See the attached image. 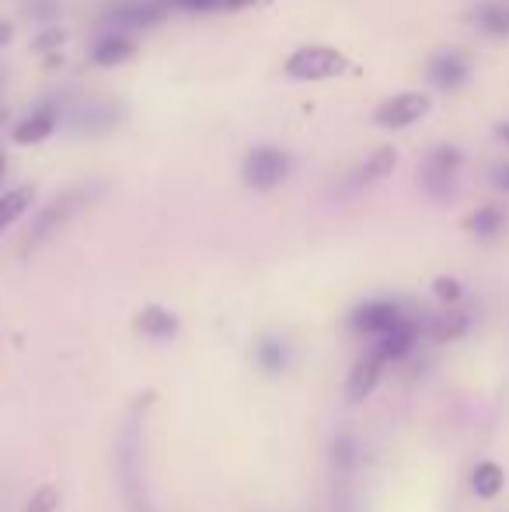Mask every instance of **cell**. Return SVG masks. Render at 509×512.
<instances>
[{
    "label": "cell",
    "mask_w": 509,
    "mask_h": 512,
    "mask_svg": "<svg viewBox=\"0 0 509 512\" xmlns=\"http://www.w3.org/2000/svg\"><path fill=\"white\" fill-rule=\"evenodd\" d=\"M140 460H143V422H140V405H136L123 436H119V471H123V488L133 512H150L147 492H143Z\"/></svg>",
    "instance_id": "obj_1"
},
{
    "label": "cell",
    "mask_w": 509,
    "mask_h": 512,
    "mask_svg": "<svg viewBox=\"0 0 509 512\" xmlns=\"http://www.w3.org/2000/svg\"><path fill=\"white\" fill-rule=\"evenodd\" d=\"M95 199V189L91 185H77V189H67L63 196H56L53 203L42 209L39 216H35L32 230H28V248H39V244H46L49 237L56 234V230H63L70 220H74L77 213H81L84 206Z\"/></svg>",
    "instance_id": "obj_2"
},
{
    "label": "cell",
    "mask_w": 509,
    "mask_h": 512,
    "mask_svg": "<svg viewBox=\"0 0 509 512\" xmlns=\"http://www.w3.org/2000/svg\"><path fill=\"white\" fill-rule=\"evenodd\" d=\"M346 70L349 60L332 46H300L286 56V77L290 81H332Z\"/></svg>",
    "instance_id": "obj_3"
},
{
    "label": "cell",
    "mask_w": 509,
    "mask_h": 512,
    "mask_svg": "<svg viewBox=\"0 0 509 512\" xmlns=\"http://www.w3.org/2000/svg\"><path fill=\"white\" fill-rule=\"evenodd\" d=\"M461 168H464V154L457 147H450V143H440V147L429 150L419 168V182H422V189H426V196H433V199L454 196Z\"/></svg>",
    "instance_id": "obj_4"
},
{
    "label": "cell",
    "mask_w": 509,
    "mask_h": 512,
    "mask_svg": "<svg viewBox=\"0 0 509 512\" xmlns=\"http://www.w3.org/2000/svg\"><path fill=\"white\" fill-rule=\"evenodd\" d=\"M293 171V161L286 150L279 147H255L252 154L245 157V168H241V175H245V185L255 192H269L276 189V185H283L286 178H290Z\"/></svg>",
    "instance_id": "obj_5"
},
{
    "label": "cell",
    "mask_w": 509,
    "mask_h": 512,
    "mask_svg": "<svg viewBox=\"0 0 509 512\" xmlns=\"http://www.w3.org/2000/svg\"><path fill=\"white\" fill-rule=\"evenodd\" d=\"M429 115V98L419 95V91H401V95L387 98V102L377 105L374 122L381 129H408L419 119Z\"/></svg>",
    "instance_id": "obj_6"
},
{
    "label": "cell",
    "mask_w": 509,
    "mask_h": 512,
    "mask_svg": "<svg viewBox=\"0 0 509 512\" xmlns=\"http://www.w3.org/2000/svg\"><path fill=\"white\" fill-rule=\"evenodd\" d=\"M401 321H405V317H401V310L394 307V304H387V300H374V304L356 307L353 317H349L353 331H360V335H370V338H384L387 331H394Z\"/></svg>",
    "instance_id": "obj_7"
},
{
    "label": "cell",
    "mask_w": 509,
    "mask_h": 512,
    "mask_svg": "<svg viewBox=\"0 0 509 512\" xmlns=\"http://www.w3.org/2000/svg\"><path fill=\"white\" fill-rule=\"evenodd\" d=\"M164 11H168L164 0H116L105 18L119 28H150L164 18Z\"/></svg>",
    "instance_id": "obj_8"
},
{
    "label": "cell",
    "mask_w": 509,
    "mask_h": 512,
    "mask_svg": "<svg viewBox=\"0 0 509 512\" xmlns=\"http://www.w3.org/2000/svg\"><path fill=\"white\" fill-rule=\"evenodd\" d=\"M429 81L436 84V88H461L464 81H468V56L457 53V49H447V53H436L433 60H429Z\"/></svg>",
    "instance_id": "obj_9"
},
{
    "label": "cell",
    "mask_w": 509,
    "mask_h": 512,
    "mask_svg": "<svg viewBox=\"0 0 509 512\" xmlns=\"http://www.w3.org/2000/svg\"><path fill=\"white\" fill-rule=\"evenodd\" d=\"M381 373H384V359L377 356V352H370V356H363L360 363L353 366V373H349V384H346V394L349 401H363L374 394V387L381 384Z\"/></svg>",
    "instance_id": "obj_10"
},
{
    "label": "cell",
    "mask_w": 509,
    "mask_h": 512,
    "mask_svg": "<svg viewBox=\"0 0 509 512\" xmlns=\"http://www.w3.org/2000/svg\"><path fill=\"white\" fill-rule=\"evenodd\" d=\"M415 338H419V328H415L412 321H401L394 331H387L384 338H377L374 352L384 359V363H401V359L415 349Z\"/></svg>",
    "instance_id": "obj_11"
},
{
    "label": "cell",
    "mask_w": 509,
    "mask_h": 512,
    "mask_svg": "<svg viewBox=\"0 0 509 512\" xmlns=\"http://www.w3.org/2000/svg\"><path fill=\"white\" fill-rule=\"evenodd\" d=\"M133 53H136L133 35L109 32V35H102V39L95 42V49H91V60H95V67H119V63H126Z\"/></svg>",
    "instance_id": "obj_12"
},
{
    "label": "cell",
    "mask_w": 509,
    "mask_h": 512,
    "mask_svg": "<svg viewBox=\"0 0 509 512\" xmlns=\"http://www.w3.org/2000/svg\"><path fill=\"white\" fill-rule=\"evenodd\" d=\"M136 328L143 331L147 338H154V342H168V338L178 335V317L171 314L168 307H143L140 314H136Z\"/></svg>",
    "instance_id": "obj_13"
},
{
    "label": "cell",
    "mask_w": 509,
    "mask_h": 512,
    "mask_svg": "<svg viewBox=\"0 0 509 512\" xmlns=\"http://www.w3.org/2000/svg\"><path fill=\"white\" fill-rule=\"evenodd\" d=\"M56 129V108L46 105L39 108V112H32L28 119L18 122V129H14V143H21V147H28V143H42L49 140Z\"/></svg>",
    "instance_id": "obj_14"
},
{
    "label": "cell",
    "mask_w": 509,
    "mask_h": 512,
    "mask_svg": "<svg viewBox=\"0 0 509 512\" xmlns=\"http://www.w3.org/2000/svg\"><path fill=\"white\" fill-rule=\"evenodd\" d=\"M394 161H398V154H394L391 147H381L374 157H367V161L360 164V171L353 175V189H363V185H374L387 178L394 171Z\"/></svg>",
    "instance_id": "obj_15"
},
{
    "label": "cell",
    "mask_w": 509,
    "mask_h": 512,
    "mask_svg": "<svg viewBox=\"0 0 509 512\" xmlns=\"http://www.w3.org/2000/svg\"><path fill=\"white\" fill-rule=\"evenodd\" d=\"M506 485V474L499 464H492V460H482V464L471 471V488H475L478 499H496L499 492H503Z\"/></svg>",
    "instance_id": "obj_16"
},
{
    "label": "cell",
    "mask_w": 509,
    "mask_h": 512,
    "mask_svg": "<svg viewBox=\"0 0 509 512\" xmlns=\"http://www.w3.org/2000/svg\"><path fill=\"white\" fill-rule=\"evenodd\" d=\"M506 227V213L496 206H482L475 209V213L468 216V230L475 237H482V241H492V237H499V230Z\"/></svg>",
    "instance_id": "obj_17"
},
{
    "label": "cell",
    "mask_w": 509,
    "mask_h": 512,
    "mask_svg": "<svg viewBox=\"0 0 509 512\" xmlns=\"http://www.w3.org/2000/svg\"><path fill=\"white\" fill-rule=\"evenodd\" d=\"M32 196L35 192L28 189V185H21V189H11V192L0 196V234H4L18 216H25V209L32 206Z\"/></svg>",
    "instance_id": "obj_18"
},
{
    "label": "cell",
    "mask_w": 509,
    "mask_h": 512,
    "mask_svg": "<svg viewBox=\"0 0 509 512\" xmlns=\"http://www.w3.org/2000/svg\"><path fill=\"white\" fill-rule=\"evenodd\" d=\"M478 28L489 35H509V7L499 0H485L478 7Z\"/></svg>",
    "instance_id": "obj_19"
},
{
    "label": "cell",
    "mask_w": 509,
    "mask_h": 512,
    "mask_svg": "<svg viewBox=\"0 0 509 512\" xmlns=\"http://www.w3.org/2000/svg\"><path fill=\"white\" fill-rule=\"evenodd\" d=\"M164 4H175V7H185V11H203V14H213V11H241V7L255 4V0H164Z\"/></svg>",
    "instance_id": "obj_20"
},
{
    "label": "cell",
    "mask_w": 509,
    "mask_h": 512,
    "mask_svg": "<svg viewBox=\"0 0 509 512\" xmlns=\"http://www.w3.org/2000/svg\"><path fill=\"white\" fill-rule=\"evenodd\" d=\"M255 356H258V366L269 373H279L286 366V349H283V342H276V338H262Z\"/></svg>",
    "instance_id": "obj_21"
},
{
    "label": "cell",
    "mask_w": 509,
    "mask_h": 512,
    "mask_svg": "<svg viewBox=\"0 0 509 512\" xmlns=\"http://www.w3.org/2000/svg\"><path fill=\"white\" fill-rule=\"evenodd\" d=\"M464 328H468V317H464V314H447L440 324H436L433 335L440 338V342H447V338H457V335H461Z\"/></svg>",
    "instance_id": "obj_22"
},
{
    "label": "cell",
    "mask_w": 509,
    "mask_h": 512,
    "mask_svg": "<svg viewBox=\"0 0 509 512\" xmlns=\"http://www.w3.org/2000/svg\"><path fill=\"white\" fill-rule=\"evenodd\" d=\"M433 293H436V297H440V300H447V304H457L464 290H461V283H457V279L440 276V279H436V283H433Z\"/></svg>",
    "instance_id": "obj_23"
},
{
    "label": "cell",
    "mask_w": 509,
    "mask_h": 512,
    "mask_svg": "<svg viewBox=\"0 0 509 512\" xmlns=\"http://www.w3.org/2000/svg\"><path fill=\"white\" fill-rule=\"evenodd\" d=\"M56 509V488H39L32 502H28V512H53Z\"/></svg>",
    "instance_id": "obj_24"
},
{
    "label": "cell",
    "mask_w": 509,
    "mask_h": 512,
    "mask_svg": "<svg viewBox=\"0 0 509 512\" xmlns=\"http://www.w3.org/2000/svg\"><path fill=\"white\" fill-rule=\"evenodd\" d=\"M492 185L509 196V161H503V164H496V168H492Z\"/></svg>",
    "instance_id": "obj_25"
},
{
    "label": "cell",
    "mask_w": 509,
    "mask_h": 512,
    "mask_svg": "<svg viewBox=\"0 0 509 512\" xmlns=\"http://www.w3.org/2000/svg\"><path fill=\"white\" fill-rule=\"evenodd\" d=\"M11 39H14V25L11 21H0V46H7Z\"/></svg>",
    "instance_id": "obj_26"
},
{
    "label": "cell",
    "mask_w": 509,
    "mask_h": 512,
    "mask_svg": "<svg viewBox=\"0 0 509 512\" xmlns=\"http://www.w3.org/2000/svg\"><path fill=\"white\" fill-rule=\"evenodd\" d=\"M496 136L509 147V122H499V126H496Z\"/></svg>",
    "instance_id": "obj_27"
},
{
    "label": "cell",
    "mask_w": 509,
    "mask_h": 512,
    "mask_svg": "<svg viewBox=\"0 0 509 512\" xmlns=\"http://www.w3.org/2000/svg\"><path fill=\"white\" fill-rule=\"evenodd\" d=\"M0 175H4V154H0Z\"/></svg>",
    "instance_id": "obj_28"
}]
</instances>
